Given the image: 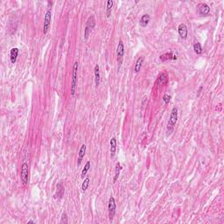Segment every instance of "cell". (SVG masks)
Masks as SVG:
<instances>
[{"label":"cell","mask_w":224,"mask_h":224,"mask_svg":"<svg viewBox=\"0 0 224 224\" xmlns=\"http://www.w3.org/2000/svg\"><path fill=\"white\" fill-rule=\"evenodd\" d=\"M177 120H178V109L176 107H173L171 115H170V119L167 123V127H166V136H170L174 130V126L176 124Z\"/></svg>","instance_id":"1"},{"label":"cell","mask_w":224,"mask_h":224,"mask_svg":"<svg viewBox=\"0 0 224 224\" xmlns=\"http://www.w3.org/2000/svg\"><path fill=\"white\" fill-rule=\"evenodd\" d=\"M77 70H78V62L75 61L73 67V75H72V83H71V95L74 96L76 90L77 85Z\"/></svg>","instance_id":"2"},{"label":"cell","mask_w":224,"mask_h":224,"mask_svg":"<svg viewBox=\"0 0 224 224\" xmlns=\"http://www.w3.org/2000/svg\"><path fill=\"white\" fill-rule=\"evenodd\" d=\"M124 45L122 40H119L118 45H117V49H116V60L119 67L122 65L124 61Z\"/></svg>","instance_id":"3"},{"label":"cell","mask_w":224,"mask_h":224,"mask_svg":"<svg viewBox=\"0 0 224 224\" xmlns=\"http://www.w3.org/2000/svg\"><path fill=\"white\" fill-rule=\"evenodd\" d=\"M28 176H29V168L26 163H23L21 165V173H20V179L24 185L28 183Z\"/></svg>","instance_id":"4"},{"label":"cell","mask_w":224,"mask_h":224,"mask_svg":"<svg viewBox=\"0 0 224 224\" xmlns=\"http://www.w3.org/2000/svg\"><path fill=\"white\" fill-rule=\"evenodd\" d=\"M108 209H109V217H110V220L112 221L114 219V216H115V214H116V204L115 198L112 197V196L110 198V200H109V207H108Z\"/></svg>","instance_id":"5"},{"label":"cell","mask_w":224,"mask_h":224,"mask_svg":"<svg viewBox=\"0 0 224 224\" xmlns=\"http://www.w3.org/2000/svg\"><path fill=\"white\" fill-rule=\"evenodd\" d=\"M51 18H52V12L51 10H48L46 14H45V18H44V25H43V33L47 34L50 27L51 24Z\"/></svg>","instance_id":"6"},{"label":"cell","mask_w":224,"mask_h":224,"mask_svg":"<svg viewBox=\"0 0 224 224\" xmlns=\"http://www.w3.org/2000/svg\"><path fill=\"white\" fill-rule=\"evenodd\" d=\"M197 7H198L197 10H198L199 14L201 15V16H207V15L209 14V12H210V7H209V5H208V4H206V3H201V4H199Z\"/></svg>","instance_id":"7"},{"label":"cell","mask_w":224,"mask_h":224,"mask_svg":"<svg viewBox=\"0 0 224 224\" xmlns=\"http://www.w3.org/2000/svg\"><path fill=\"white\" fill-rule=\"evenodd\" d=\"M178 32L181 39L186 40L187 38V26L184 23H181L178 27Z\"/></svg>","instance_id":"8"},{"label":"cell","mask_w":224,"mask_h":224,"mask_svg":"<svg viewBox=\"0 0 224 224\" xmlns=\"http://www.w3.org/2000/svg\"><path fill=\"white\" fill-rule=\"evenodd\" d=\"M56 188H57V189H56V193H55V194H54V198L57 199V200H61V199H62V197H63V195H64V187H63L61 183H58Z\"/></svg>","instance_id":"9"},{"label":"cell","mask_w":224,"mask_h":224,"mask_svg":"<svg viewBox=\"0 0 224 224\" xmlns=\"http://www.w3.org/2000/svg\"><path fill=\"white\" fill-rule=\"evenodd\" d=\"M160 60L161 61H169V60H177V57L175 54L173 53V52H169V53H164L162 55H160Z\"/></svg>","instance_id":"10"},{"label":"cell","mask_w":224,"mask_h":224,"mask_svg":"<svg viewBox=\"0 0 224 224\" xmlns=\"http://www.w3.org/2000/svg\"><path fill=\"white\" fill-rule=\"evenodd\" d=\"M86 148H87V146H86V144H82L81 146V149L80 151H79V154H78V160H77V165H80L81 163V161H82V159L84 158V156H85V152H86Z\"/></svg>","instance_id":"11"},{"label":"cell","mask_w":224,"mask_h":224,"mask_svg":"<svg viewBox=\"0 0 224 224\" xmlns=\"http://www.w3.org/2000/svg\"><path fill=\"white\" fill-rule=\"evenodd\" d=\"M121 171H122V165L119 162L116 163V167H115V176H114V179H113V183H116V180L118 179L119 178V175L121 173Z\"/></svg>","instance_id":"12"},{"label":"cell","mask_w":224,"mask_h":224,"mask_svg":"<svg viewBox=\"0 0 224 224\" xmlns=\"http://www.w3.org/2000/svg\"><path fill=\"white\" fill-rule=\"evenodd\" d=\"M150 19H151V17L149 14H144L143 16L141 17L140 20H139V25L140 26L142 27H146L147 25L149 24L150 22Z\"/></svg>","instance_id":"13"},{"label":"cell","mask_w":224,"mask_h":224,"mask_svg":"<svg viewBox=\"0 0 224 224\" xmlns=\"http://www.w3.org/2000/svg\"><path fill=\"white\" fill-rule=\"evenodd\" d=\"M94 72H95V82H96V87H98V86L100 85V82H101L100 68H99V66H98V64H96V66H95Z\"/></svg>","instance_id":"14"},{"label":"cell","mask_w":224,"mask_h":224,"mask_svg":"<svg viewBox=\"0 0 224 224\" xmlns=\"http://www.w3.org/2000/svg\"><path fill=\"white\" fill-rule=\"evenodd\" d=\"M18 55V48H12V50L10 52V59H11V62L12 63H15L16 62Z\"/></svg>","instance_id":"15"},{"label":"cell","mask_w":224,"mask_h":224,"mask_svg":"<svg viewBox=\"0 0 224 224\" xmlns=\"http://www.w3.org/2000/svg\"><path fill=\"white\" fill-rule=\"evenodd\" d=\"M116 152V138H112L111 139V158L113 159L115 157Z\"/></svg>","instance_id":"16"},{"label":"cell","mask_w":224,"mask_h":224,"mask_svg":"<svg viewBox=\"0 0 224 224\" xmlns=\"http://www.w3.org/2000/svg\"><path fill=\"white\" fill-rule=\"evenodd\" d=\"M144 58L143 56H141V57H139L138 60H137V61H136V65H135V67H134V71H135V73H138L140 70H141V68H142V65L144 63Z\"/></svg>","instance_id":"17"},{"label":"cell","mask_w":224,"mask_h":224,"mask_svg":"<svg viewBox=\"0 0 224 224\" xmlns=\"http://www.w3.org/2000/svg\"><path fill=\"white\" fill-rule=\"evenodd\" d=\"M87 27H89L90 30H92L95 26H96V19H95V17L94 16H89V18H88V21H87V25H86Z\"/></svg>","instance_id":"18"},{"label":"cell","mask_w":224,"mask_h":224,"mask_svg":"<svg viewBox=\"0 0 224 224\" xmlns=\"http://www.w3.org/2000/svg\"><path fill=\"white\" fill-rule=\"evenodd\" d=\"M113 4L114 3H113V1H111V0H109L107 2V7H106V17L107 18H110L111 15Z\"/></svg>","instance_id":"19"},{"label":"cell","mask_w":224,"mask_h":224,"mask_svg":"<svg viewBox=\"0 0 224 224\" xmlns=\"http://www.w3.org/2000/svg\"><path fill=\"white\" fill-rule=\"evenodd\" d=\"M168 81V76L165 73H162L159 76V79H158V82L160 84H164V83H166Z\"/></svg>","instance_id":"20"},{"label":"cell","mask_w":224,"mask_h":224,"mask_svg":"<svg viewBox=\"0 0 224 224\" xmlns=\"http://www.w3.org/2000/svg\"><path fill=\"white\" fill-rule=\"evenodd\" d=\"M193 50L196 54H201L202 53V47L200 42H196L193 44Z\"/></svg>","instance_id":"21"},{"label":"cell","mask_w":224,"mask_h":224,"mask_svg":"<svg viewBox=\"0 0 224 224\" xmlns=\"http://www.w3.org/2000/svg\"><path fill=\"white\" fill-rule=\"evenodd\" d=\"M90 166H91L90 161H87V163H86V165H85L84 168H83V169H82V171H81V178H84V176L87 174V173L89 172V170Z\"/></svg>","instance_id":"22"},{"label":"cell","mask_w":224,"mask_h":224,"mask_svg":"<svg viewBox=\"0 0 224 224\" xmlns=\"http://www.w3.org/2000/svg\"><path fill=\"white\" fill-rule=\"evenodd\" d=\"M89 182H90L89 178H86V179H84V181L82 182V185H81V190H82L83 192H85V191L87 190V188L89 187Z\"/></svg>","instance_id":"23"},{"label":"cell","mask_w":224,"mask_h":224,"mask_svg":"<svg viewBox=\"0 0 224 224\" xmlns=\"http://www.w3.org/2000/svg\"><path fill=\"white\" fill-rule=\"evenodd\" d=\"M61 223H68V217H67V213L64 212L61 215Z\"/></svg>","instance_id":"24"},{"label":"cell","mask_w":224,"mask_h":224,"mask_svg":"<svg viewBox=\"0 0 224 224\" xmlns=\"http://www.w3.org/2000/svg\"><path fill=\"white\" fill-rule=\"evenodd\" d=\"M171 98H172V96H170V95L165 94V95H164V96H163V101L165 102V104H168L170 102V101H171Z\"/></svg>","instance_id":"25"},{"label":"cell","mask_w":224,"mask_h":224,"mask_svg":"<svg viewBox=\"0 0 224 224\" xmlns=\"http://www.w3.org/2000/svg\"><path fill=\"white\" fill-rule=\"evenodd\" d=\"M90 32H91V30H90L89 27L86 26V27H85V31H84V40H88Z\"/></svg>","instance_id":"26"},{"label":"cell","mask_w":224,"mask_h":224,"mask_svg":"<svg viewBox=\"0 0 224 224\" xmlns=\"http://www.w3.org/2000/svg\"><path fill=\"white\" fill-rule=\"evenodd\" d=\"M27 223H34V222H33V221H28Z\"/></svg>","instance_id":"27"}]
</instances>
